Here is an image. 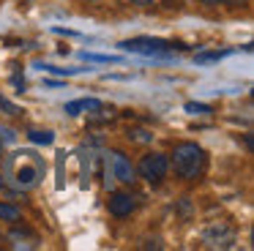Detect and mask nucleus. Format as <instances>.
Instances as JSON below:
<instances>
[{
	"mask_svg": "<svg viewBox=\"0 0 254 251\" xmlns=\"http://www.w3.org/2000/svg\"><path fill=\"white\" fill-rule=\"evenodd\" d=\"M47 164L36 150H14L3 158V183L17 191H33L44 180Z\"/></svg>",
	"mask_w": 254,
	"mask_h": 251,
	"instance_id": "f257e3e1",
	"label": "nucleus"
},
{
	"mask_svg": "<svg viewBox=\"0 0 254 251\" xmlns=\"http://www.w3.org/2000/svg\"><path fill=\"white\" fill-rule=\"evenodd\" d=\"M170 169L175 172V178L181 180H199L205 175V167H208V156L205 150L197 145V142H175L172 145L170 156Z\"/></svg>",
	"mask_w": 254,
	"mask_h": 251,
	"instance_id": "f03ea898",
	"label": "nucleus"
},
{
	"mask_svg": "<svg viewBox=\"0 0 254 251\" xmlns=\"http://www.w3.org/2000/svg\"><path fill=\"white\" fill-rule=\"evenodd\" d=\"M137 175L150 186H161L167 180V175H170V158L161 150H148L137 161Z\"/></svg>",
	"mask_w": 254,
	"mask_h": 251,
	"instance_id": "7ed1b4c3",
	"label": "nucleus"
},
{
	"mask_svg": "<svg viewBox=\"0 0 254 251\" xmlns=\"http://www.w3.org/2000/svg\"><path fill=\"white\" fill-rule=\"evenodd\" d=\"M107 172L123 186H131L137 180V167L131 164V158L121 150H110L107 153Z\"/></svg>",
	"mask_w": 254,
	"mask_h": 251,
	"instance_id": "20e7f679",
	"label": "nucleus"
},
{
	"mask_svg": "<svg viewBox=\"0 0 254 251\" xmlns=\"http://www.w3.org/2000/svg\"><path fill=\"white\" fill-rule=\"evenodd\" d=\"M121 49L137 52V55H161V52L175 49V44L164 41V38H128V41H121Z\"/></svg>",
	"mask_w": 254,
	"mask_h": 251,
	"instance_id": "39448f33",
	"label": "nucleus"
},
{
	"mask_svg": "<svg viewBox=\"0 0 254 251\" xmlns=\"http://www.w3.org/2000/svg\"><path fill=\"white\" fill-rule=\"evenodd\" d=\"M134 207H137V199H134L128 191H110V196H107V210H110L112 218L131 216Z\"/></svg>",
	"mask_w": 254,
	"mask_h": 251,
	"instance_id": "423d86ee",
	"label": "nucleus"
},
{
	"mask_svg": "<svg viewBox=\"0 0 254 251\" xmlns=\"http://www.w3.org/2000/svg\"><path fill=\"white\" fill-rule=\"evenodd\" d=\"M11 232H8V240H11V246L14 249H36V246L41 243V238L33 232V229H28V227H22L19 229V224H11Z\"/></svg>",
	"mask_w": 254,
	"mask_h": 251,
	"instance_id": "0eeeda50",
	"label": "nucleus"
},
{
	"mask_svg": "<svg viewBox=\"0 0 254 251\" xmlns=\"http://www.w3.org/2000/svg\"><path fill=\"white\" fill-rule=\"evenodd\" d=\"M202 238L205 240H208V243H213V246H227V243H230V240H232V229L230 227H227V224H213V227H208V229H205V232H202Z\"/></svg>",
	"mask_w": 254,
	"mask_h": 251,
	"instance_id": "6e6552de",
	"label": "nucleus"
},
{
	"mask_svg": "<svg viewBox=\"0 0 254 251\" xmlns=\"http://www.w3.org/2000/svg\"><path fill=\"white\" fill-rule=\"evenodd\" d=\"M101 101L99 98H77V101H68L66 104V115H79V112H99Z\"/></svg>",
	"mask_w": 254,
	"mask_h": 251,
	"instance_id": "1a4fd4ad",
	"label": "nucleus"
},
{
	"mask_svg": "<svg viewBox=\"0 0 254 251\" xmlns=\"http://www.w3.org/2000/svg\"><path fill=\"white\" fill-rule=\"evenodd\" d=\"M0 221H6V224H22L25 216H22V210H19L14 202L0 199Z\"/></svg>",
	"mask_w": 254,
	"mask_h": 251,
	"instance_id": "9d476101",
	"label": "nucleus"
},
{
	"mask_svg": "<svg viewBox=\"0 0 254 251\" xmlns=\"http://www.w3.org/2000/svg\"><path fill=\"white\" fill-rule=\"evenodd\" d=\"M28 136H30V142H36V145H52V142H55V134H52L50 128H30Z\"/></svg>",
	"mask_w": 254,
	"mask_h": 251,
	"instance_id": "9b49d317",
	"label": "nucleus"
},
{
	"mask_svg": "<svg viewBox=\"0 0 254 251\" xmlns=\"http://www.w3.org/2000/svg\"><path fill=\"white\" fill-rule=\"evenodd\" d=\"M79 58L90 60V63H118V60H121V58H115V55H93V52H82Z\"/></svg>",
	"mask_w": 254,
	"mask_h": 251,
	"instance_id": "f8f14e48",
	"label": "nucleus"
},
{
	"mask_svg": "<svg viewBox=\"0 0 254 251\" xmlns=\"http://www.w3.org/2000/svg\"><path fill=\"white\" fill-rule=\"evenodd\" d=\"M230 55V49H221V52H202V55H197V63H210V60H221V58H227Z\"/></svg>",
	"mask_w": 254,
	"mask_h": 251,
	"instance_id": "ddd939ff",
	"label": "nucleus"
},
{
	"mask_svg": "<svg viewBox=\"0 0 254 251\" xmlns=\"http://www.w3.org/2000/svg\"><path fill=\"white\" fill-rule=\"evenodd\" d=\"M186 112H191V115H210L213 109H210L208 104H194V101H189V104H186Z\"/></svg>",
	"mask_w": 254,
	"mask_h": 251,
	"instance_id": "4468645a",
	"label": "nucleus"
},
{
	"mask_svg": "<svg viewBox=\"0 0 254 251\" xmlns=\"http://www.w3.org/2000/svg\"><path fill=\"white\" fill-rule=\"evenodd\" d=\"M44 71H50V74H61V76L66 74V76H68V74H77L79 68H61V65H44Z\"/></svg>",
	"mask_w": 254,
	"mask_h": 251,
	"instance_id": "2eb2a0df",
	"label": "nucleus"
},
{
	"mask_svg": "<svg viewBox=\"0 0 254 251\" xmlns=\"http://www.w3.org/2000/svg\"><path fill=\"white\" fill-rule=\"evenodd\" d=\"M0 139H3V142H14V139H17V131L8 128V126H0Z\"/></svg>",
	"mask_w": 254,
	"mask_h": 251,
	"instance_id": "dca6fc26",
	"label": "nucleus"
},
{
	"mask_svg": "<svg viewBox=\"0 0 254 251\" xmlns=\"http://www.w3.org/2000/svg\"><path fill=\"white\" fill-rule=\"evenodd\" d=\"M0 109H3L6 115H19V109L14 107V104L8 101V98H3V96H0Z\"/></svg>",
	"mask_w": 254,
	"mask_h": 251,
	"instance_id": "f3484780",
	"label": "nucleus"
},
{
	"mask_svg": "<svg viewBox=\"0 0 254 251\" xmlns=\"http://www.w3.org/2000/svg\"><path fill=\"white\" fill-rule=\"evenodd\" d=\"M128 134H134V139H139V142H150V139H153V134H148V131H142V128H134V131H128Z\"/></svg>",
	"mask_w": 254,
	"mask_h": 251,
	"instance_id": "a211bd4d",
	"label": "nucleus"
},
{
	"mask_svg": "<svg viewBox=\"0 0 254 251\" xmlns=\"http://www.w3.org/2000/svg\"><path fill=\"white\" fill-rule=\"evenodd\" d=\"M11 85L17 87V93H22V90H25V79H19V76H11Z\"/></svg>",
	"mask_w": 254,
	"mask_h": 251,
	"instance_id": "6ab92c4d",
	"label": "nucleus"
},
{
	"mask_svg": "<svg viewBox=\"0 0 254 251\" xmlns=\"http://www.w3.org/2000/svg\"><path fill=\"white\" fill-rule=\"evenodd\" d=\"M131 5H139V8H148V5H153V0H128Z\"/></svg>",
	"mask_w": 254,
	"mask_h": 251,
	"instance_id": "aec40b11",
	"label": "nucleus"
},
{
	"mask_svg": "<svg viewBox=\"0 0 254 251\" xmlns=\"http://www.w3.org/2000/svg\"><path fill=\"white\" fill-rule=\"evenodd\" d=\"M199 3H205V5H219V3H227V0H199Z\"/></svg>",
	"mask_w": 254,
	"mask_h": 251,
	"instance_id": "412c9836",
	"label": "nucleus"
},
{
	"mask_svg": "<svg viewBox=\"0 0 254 251\" xmlns=\"http://www.w3.org/2000/svg\"><path fill=\"white\" fill-rule=\"evenodd\" d=\"M44 85H47V87H61V82H58V79H47Z\"/></svg>",
	"mask_w": 254,
	"mask_h": 251,
	"instance_id": "4be33fe9",
	"label": "nucleus"
},
{
	"mask_svg": "<svg viewBox=\"0 0 254 251\" xmlns=\"http://www.w3.org/2000/svg\"><path fill=\"white\" fill-rule=\"evenodd\" d=\"M0 188H3V178H0Z\"/></svg>",
	"mask_w": 254,
	"mask_h": 251,
	"instance_id": "5701e85b",
	"label": "nucleus"
},
{
	"mask_svg": "<svg viewBox=\"0 0 254 251\" xmlns=\"http://www.w3.org/2000/svg\"><path fill=\"white\" fill-rule=\"evenodd\" d=\"M93 3H99V0H93Z\"/></svg>",
	"mask_w": 254,
	"mask_h": 251,
	"instance_id": "b1692460",
	"label": "nucleus"
}]
</instances>
